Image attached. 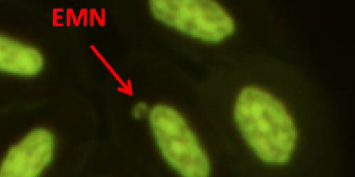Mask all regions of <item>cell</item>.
I'll list each match as a JSON object with an SVG mask.
<instances>
[{"mask_svg": "<svg viewBox=\"0 0 355 177\" xmlns=\"http://www.w3.org/2000/svg\"><path fill=\"white\" fill-rule=\"evenodd\" d=\"M234 118L244 140L261 161L285 165L296 146V127L282 102L261 88H243L237 97Z\"/></svg>", "mask_w": 355, "mask_h": 177, "instance_id": "cell-1", "label": "cell"}, {"mask_svg": "<svg viewBox=\"0 0 355 177\" xmlns=\"http://www.w3.org/2000/svg\"><path fill=\"white\" fill-rule=\"evenodd\" d=\"M150 123L158 148L173 169L184 177L210 176L209 159L179 112L168 105H155Z\"/></svg>", "mask_w": 355, "mask_h": 177, "instance_id": "cell-2", "label": "cell"}, {"mask_svg": "<svg viewBox=\"0 0 355 177\" xmlns=\"http://www.w3.org/2000/svg\"><path fill=\"white\" fill-rule=\"evenodd\" d=\"M157 20L189 37L219 43L235 30L234 20L213 0H150Z\"/></svg>", "mask_w": 355, "mask_h": 177, "instance_id": "cell-3", "label": "cell"}, {"mask_svg": "<svg viewBox=\"0 0 355 177\" xmlns=\"http://www.w3.org/2000/svg\"><path fill=\"white\" fill-rule=\"evenodd\" d=\"M54 151V136L45 129H35L9 150L2 162L0 176H40L52 162Z\"/></svg>", "mask_w": 355, "mask_h": 177, "instance_id": "cell-4", "label": "cell"}, {"mask_svg": "<svg viewBox=\"0 0 355 177\" xmlns=\"http://www.w3.org/2000/svg\"><path fill=\"white\" fill-rule=\"evenodd\" d=\"M44 66L42 53L16 40L0 38V69L4 73L32 77Z\"/></svg>", "mask_w": 355, "mask_h": 177, "instance_id": "cell-5", "label": "cell"}, {"mask_svg": "<svg viewBox=\"0 0 355 177\" xmlns=\"http://www.w3.org/2000/svg\"><path fill=\"white\" fill-rule=\"evenodd\" d=\"M148 107L145 104H137L133 109L134 117L137 119H140L141 117L145 116Z\"/></svg>", "mask_w": 355, "mask_h": 177, "instance_id": "cell-6", "label": "cell"}]
</instances>
